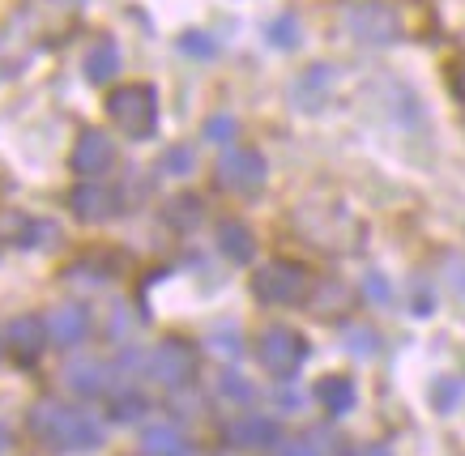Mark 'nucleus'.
I'll return each mask as SVG.
<instances>
[{"label":"nucleus","instance_id":"nucleus-1","mask_svg":"<svg viewBox=\"0 0 465 456\" xmlns=\"http://www.w3.org/2000/svg\"><path fill=\"white\" fill-rule=\"evenodd\" d=\"M30 435L52 452H90L103 443V422L90 410H73L60 401H39L30 410Z\"/></svg>","mask_w":465,"mask_h":456},{"label":"nucleus","instance_id":"nucleus-2","mask_svg":"<svg viewBox=\"0 0 465 456\" xmlns=\"http://www.w3.org/2000/svg\"><path fill=\"white\" fill-rule=\"evenodd\" d=\"M107 120H112L115 129L133 137V141H150L158 129V94L154 86H142V82H133V86H115L107 94Z\"/></svg>","mask_w":465,"mask_h":456},{"label":"nucleus","instance_id":"nucleus-3","mask_svg":"<svg viewBox=\"0 0 465 456\" xmlns=\"http://www.w3.org/2000/svg\"><path fill=\"white\" fill-rule=\"evenodd\" d=\"M256 358H261V367H265L269 375L291 380V375L303 367V358H308V342L299 337L295 328L273 325V328L261 333V342H256Z\"/></svg>","mask_w":465,"mask_h":456},{"label":"nucleus","instance_id":"nucleus-4","mask_svg":"<svg viewBox=\"0 0 465 456\" xmlns=\"http://www.w3.org/2000/svg\"><path fill=\"white\" fill-rule=\"evenodd\" d=\"M265 179H269V162L252 145H235V150H226L223 162H218V184H223L226 192H235V197L261 192Z\"/></svg>","mask_w":465,"mask_h":456},{"label":"nucleus","instance_id":"nucleus-5","mask_svg":"<svg viewBox=\"0 0 465 456\" xmlns=\"http://www.w3.org/2000/svg\"><path fill=\"white\" fill-rule=\"evenodd\" d=\"M303 290H308V269L295 265V260H269L265 269L252 273V295L261 303H273V307L299 303Z\"/></svg>","mask_w":465,"mask_h":456},{"label":"nucleus","instance_id":"nucleus-6","mask_svg":"<svg viewBox=\"0 0 465 456\" xmlns=\"http://www.w3.org/2000/svg\"><path fill=\"white\" fill-rule=\"evenodd\" d=\"M145 371H150L163 388H183L197 375V350L188 342H180V337H171V342L154 345V350L145 354Z\"/></svg>","mask_w":465,"mask_h":456},{"label":"nucleus","instance_id":"nucleus-7","mask_svg":"<svg viewBox=\"0 0 465 456\" xmlns=\"http://www.w3.org/2000/svg\"><path fill=\"white\" fill-rule=\"evenodd\" d=\"M346 26L359 44H393L397 34H401V22H397V9L389 0H363V5H354L351 14H346Z\"/></svg>","mask_w":465,"mask_h":456},{"label":"nucleus","instance_id":"nucleus-8","mask_svg":"<svg viewBox=\"0 0 465 456\" xmlns=\"http://www.w3.org/2000/svg\"><path fill=\"white\" fill-rule=\"evenodd\" d=\"M112 162H115V141L103 129H85L82 137H77V145H73V154H69V167L77 175H85V179L112 171Z\"/></svg>","mask_w":465,"mask_h":456},{"label":"nucleus","instance_id":"nucleus-9","mask_svg":"<svg viewBox=\"0 0 465 456\" xmlns=\"http://www.w3.org/2000/svg\"><path fill=\"white\" fill-rule=\"evenodd\" d=\"M69 209H73V218H77V222H90V227H94V222L115 218V209H120V205H115L112 188H103V184H94V179H90V184H77L69 192Z\"/></svg>","mask_w":465,"mask_h":456},{"label":"nucleus","instance_id":"nucleus-10","mask_svg":"<svg viewBox=\"0 0 465 456\" xmlns=\"http://www.w3.org/2000/svg\"><path fill=\"white\" fill-rule=\"evenodd\" d=\"M47 337H52V345H64V350L82 345L90 337V312L82 303H60L56 312L47 315Z\"/></svg>","mask_w":465,"mask_h":456},{"label":"nucleus","instance_id":"nucleus-11","mask_svg":"<svg viewBox=\"0 0 465 456\" xmlns=\"http://www.w3.org/2000/svg\"><path fill=\"white\" fill-rule=\"evenodd\" d=\"M47 342H52L47 337V320H39V315H17L14 325L5 328V345L17 354V363H35Z\"/></svg>","mask_w":465,"mask_h":456},{"label":"nucleus","instance_id":"nucleus-12","mask_svg":"<svg viewBox=\"0 0 465 456\" xmlns=\"http://www.w3.org/2000/svg\"><path fill=\"white\" fill-rule=\"evenodd\" d=\"M226 440L235 443V448H273L278 443V422L265 418V413H240L226 427Z\"/></svg>","mask_w":465,"mask_h":456},{"label":"nucleus","instance_id":"nucleus-13","mask_svg":"<svg viewBox=\"0 0 465 456\" xmlns=\"http://www.w3.org/2000/svg\"><path fill=\"white\" fill-rule=\"evenodd\" d=\"M64 384L77 393V397H99L112 388V367L99 363V358H77L64 367Z\"/></svg>","mask_w":465,"mask_h":456},{"label":"nucleus","instance_id":"nucleus-14","mask_svg":"<svg viewBox=\"0 0 465 456\" xmlns=\"http://www.w3.org/2000/svg\"><path fill=\"white\" fill-rule=\"evenodd\" d=\"M329 90H333V69L329 64H312L295 82V107L299 112H316V107H324Z\"/></svg>","mask_w":465,"mask_h":456},{"label":"nucleus","instance_id":"nucleus-15","mask_svg":"<svg viewBox=\"0 0 465 456\" xmlns=\"http://www.w3.org/2000/svg\"><path fill=\"white\" fill-rule=\"evenodd\" d=\"M188 440L175 422H154L142 431V456H188Z\"/></svg>","mask_w":465,"mask_h":456},{"label":"nucleus","instance_id":"nucleus-16","mask_svg":"<svg viewBox=\"0 0 465 456\" xmlns=\"http://www.w3.org/2000/svg\"><path fill=\"white\" fill-rule=\"evenodd\" d=\"M218 247H223L226 257L235 260V265H248V260L256 257L252 230L243 227L240 218H223V222H218Z\"/></svg>","mask_w":465,"mask_h":456},{"label":"nucleus","instance_id":"nucleus-17","mask_svg":"<svg viewBox=\"0 0 465 456\" xmlns=\"http://www.w3.org/2000/svg\"><path fill=\"white\" fill-rule=\"evenodd\" d=\"M316 401H321L329 413H351L354 401H359V393H354V380L351 375H324L321 384H316Z\"/></svg>","mask_w":465,"mask_h":456},{"label":"nucleus","instance_id":"nucleus-18","mask_svg":"<svg viewBox=\"0 0 465 456\" xmlns=\"http://www.w3.org/2000/svg\"><path fill=\"white\" fill-rule=\"evenodd\" d=\"M115 73H120V47H115V39H99V44L85 52V77L94 86H107Z\"/></svg>","mask_w":465,"mask_h":456},{"label":"nucleus","instance_id":"nucleus-19","mask_svg":"<svg viewBox=\"0 0 465 456\" xmlns=\"http://www.w3.org/2000/svg\"><path fill=\"white\" fill-rule=\"evenodd\" d=\"M60 230L56 222H43V218H30V222H22V230H17V247H47V243L56 239Z\"/></svg>","mask_w":465,"mask_h":456},{"label":"nucleus","instance_id":"nucleus-20","mask_svg":"<svg viewBox=\"0 0 465 456\" xmlns=\"http://www.w3.org/2000/svg\"><path fill=\"white\" fill-rule=\"evenodd\" d=\"M265 39L273 47H282V52H291V47H299V17L295 14H282V17H273L265 30Z\"/></svg>","mask_w":465,"mask_h":456},{"label":"nucleus","instance_id":"nucleus-21","mask_svg":"<svg viewBox=\"0 0 465 456\" xmlns=\"http://www.w3.org/2000/svg\"><path fill=\"white\" fill-rule=\"evenodd\" d=\"M346 350L359 358H371L376 350H381V337H376V328L367 325H346Z\"/></svg>","mask_w":465,"mask_h":456},{"label":"nucleus","instance_id":"nucleus-22","mask_svg":"<svg viewBox=\"0 0 465 456\" xmlns=\"http://www.w3.org/2000/svg\"><path fill=\"white\" fill-rule=\"evenodd\" d=\"M145 410H150V405H145L142 393H120V397L112 401V418H115V422H142Z\"/></svg>","mask_w":465,"mask_h":456},{"label":"nucleus","instance_id":"nucleus-23","mask_svg":"<svg viewBox=\"0 0 465 456\" xmlns=\"http://www.w3.org/2000/svg\"><path fill=\"white\" fill-rule=\"evenodd\" d=\"M163 171L167 175H193L197 171V150L193 145H171L163 154Z\"/></svg>","mask_w":465,"mask_h":456},{"label":"nucleus","instance_id":"nucleus-24","mask_svg":"<svg viewBox=\"0 0 465 456\" xmlns=\"http://www.w3.org/2000/svg\"><path fill=\"white\" fill-rule=\"evenodd\" d=\"M218 393H223L226 401H235V405H248V401L256 397V388L243 380L240 371H226V375H218Z\"/></svg>","mask_w":465,"mask_h":456},{"label":"nucleus","instance_id":"nucleus-25","mask_svg":"<svg viewBox=\"0 0 465 456\" xmlns=\"http://www.w3.org/2000/svg\"><path fill=\"white\" fill-rule=\"evenodd\" d=\"M431 405H436V413H452L461 405V384L449 380V375H440L436 384H431Z\"/></svg>","mask_w":465,"mask_h":456},{"label":"nucleus","instance_id":"nucleus-26","mask_svg":"<svg viewBox=\"0 0 465 456\" xmlns=\"http://www.w3.org/2000/svg\"><path fill=\"white\" fill-rule=\"evenodd\" d=\"M210 342H213V354H226V358H240V350H243V345H240V328H231V325L213 328Z\"/></svg>","mask_w":465,"mask_h":456},{"label":"nucleus","instance_id":"nucleus-27","mask_svg":"<svg viewBox=\"0 0 465 456\" xmlns=\"http://www.w3.org/2000/svg\"><path fill=\"white\" fill-rule=\"evenodd\" d=\"M180 52H188V56H213L218 44H213L205 30H188V34H180Z\"/></svg>","mask_w":465,"mask_h":456},{"label":"nucleus","instance_id":"nucleus-28","mask_svg":"<svg viewBox=\"0 0 465 456\" xmlns=\"http://www.w3.org/2000/svg\"><path fill=\"white\" fill-rule=\"evenodd\" d=\"M235 137V115H210L205 120V141H231Z\"/></svg>","mask_w":465,"mask_h":456},{"label":"nucleus","instance_id":"nucleus-29","mask_svg":"<svg viewBox=\"0 0 465 456\" xmlns=\"http://www.w3.org/2000/svg\"><path fill=\"white\" fill-rule=\"evenodd\" d=\"M363 290H367V299L381 303V307L393 299V286H389V277H384V273H367V277H363Z\"/></svg>","mask_w":465,"mask_h":456},{"label":"nucleus","instance_id":"nucleus-30","mask_svg":"<svg viewBox=\"0 0 465 456\" xmlns=\"http://www.w3.org/2000/svg\"><path fill=\"white\" fill-rule=\"evenodd\" d=\"M282 456H329V452H324L321 440H295L282 448Z\"/></svg>","mask_w":465,"mask_h":456},{"label":"nucleus","instance_id":"nucleus-31","mask_svg":"<svg viewBox=\"0 0 465 456\" xmlns=\"http://www.w3.org/2000/svg\"><path fill=\"white\" fill-rule=\"evenodd\" d=\"M444 277H449L452 290L465 295V257H449V273H444Z\"/></svg>","mask_w":465,"mask_h":456},{"label":"nucleus","instance_id":"nucleus-32","mask_svg":"<svg viewBox=\"0 0 465 456\" xmlns=\"http://www.w3.org/2000/svg\"><path fill=\"white\" fill-rule=\"evenodd\" d=\"M359 456H393V452H389L384 443H376V448H363V452H359Z\"/></svg>","mask_w":465,"mask_h":456},{"label":"nucleus","instance_id":"nucleus-33","mask_svg":"<svg viewBox=\"0 0 465 456\" xmlns=\"http://www.w3.org/2000/svg\"><path fill=\"white\" fill-rule=\"evenodd\" d=\"M0 448H5V427H0Z\"/></svg>","mask_w":465,"mask_h":456},{"label":"nucleus","instance_id":"nucleus-34","mask_svg":"<svg viewBox=\"0 0 465 456\" xmlns=\"http://www.w3.org/2000/svg\"><path fill=\"white\" fill-rule=\"evenodd\" d=\"M0 350H5V333H0Z\"/></svg>","mask_w":465,"mask_h":456}]
</instances>
